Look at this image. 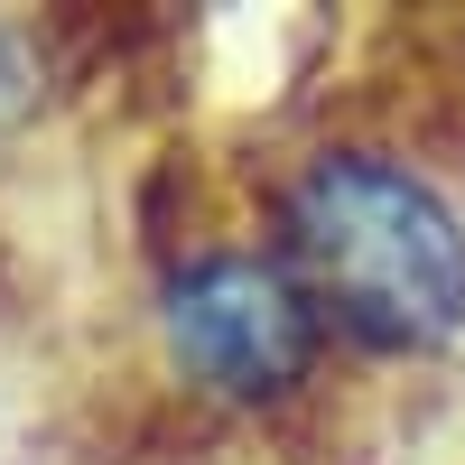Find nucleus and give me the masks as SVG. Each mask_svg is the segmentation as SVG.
Wrapping results in <instances>:
<instances>
[{"instance_id": "f03ea898", "label": "nucleus", "mask_w": 465, "mask_h": 465, "mask_svg": "<svg viewBox=\"0 0 465 465\" xmlns=\"http://www.w3.org/2000/svg\"><path fill=\"white\" fill-rule=\"evenodd\" d=\"M149 335H159L177 391L232 419H280L317 401L335 363L317 298L289 280V261L261 232H205V242L168 252L159 289H149Z\"/></svg>"}, {"instance_id": "f257e3e1", "label": "nucleus", "mask_w": 465, "mask_h": 465, "mask_svg": "<svg viewBox=\"0 0 465 465\" xmlns=\"http://www.w3.org/2000/svg\"><path fill=\"white\" fill-rule=\"evenodd\" d=\"M261 242L317 298L335 354L438 363L465 344V205L391 140H307L280 159Z\"/></svg>"}, {"instance_id": "7ed1b4c3", "label": "nucleus", "mask_w": 465, "mask_h": 465, "mask_svg": "<svg viewBox=\"0 0 465 465\" xmlns=\"http://www.w3.org/2000/svg\"><path fill=\"white\" fill-rule=\"evenodd\" d=\"M47 94H56V74H47V37H37L28 19L0 10V159H10V149L37 131Z\"/></svg>"}]
</instances>
